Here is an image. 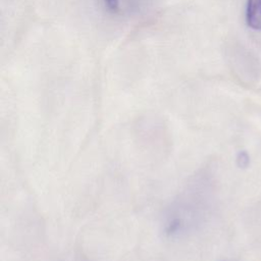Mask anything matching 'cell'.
Instances as JSON below:
<instances>
[{"mask_svg": "<svg viewBox=\"0 0 261 261\" xmlns=\"http://www.w3.org/2000/svg\"><path fill=\"white\" fill-rule=\"evenodd\" d=\"M247 22L254 30H261V0H248Z\"/></svg>", "mask_w": 261, "mask_h": 261, "instance_id": "6da1fadb", "label": "cell"}, {"mask_svg": "<svg viewBox=\"0 0 261 261\" xmlns=\"http://www.w3.org/2000/svg\"><path fill=\"white\" fill-rule=\"evenodd\" d=\"M104 4L110 11H116L118 9V0H104Z\"/></svg>", "mask_w": 261, "mask_h": 261, "instance_id": "7a4b0ae2", "label": "cell"}, {"mask_svg": "<svg viewBox=\"0 0 261 261\" xmlns=\"http://www.w3.org/2000/svg\"><path fill=\"white\" fill-rule=\"evenodd\" d=\"M239 161H242V163L240 164L241 166H246V165L248 164V162H249V159H248L247 154H246V153L240 154V156H239Z\"/></svg>", "mask_w": 261, "mask_h": 261, "instance_id": "3957f363", "label": "cell"}]
</instances>
